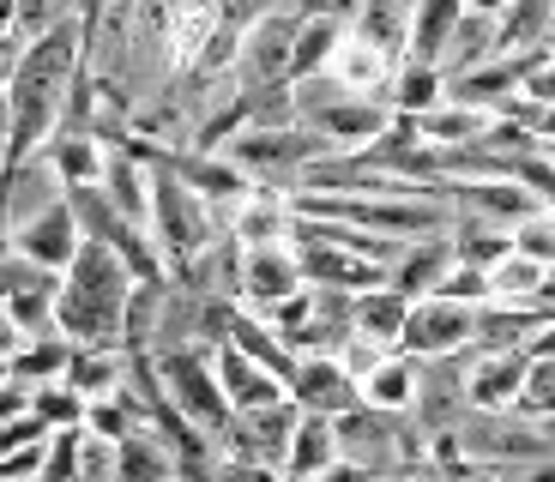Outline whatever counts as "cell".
I'll list each match as a JSON object with an SVG mask.
<instances>
[{
  "label": "cell",
  "mask_w": 555,
  "mask_h": 482,
  "mask_svg": "<svg viewBox=\"0 0 555 482\" xmlns=\"http://www.w3.org/2000/svg\"><path fill=\"white\" fill-rule=\"evenodd\" d=\"M61 25H73V0H13V30L25 42L49 37Z\"/></svg>",
  "instance_id": "28"
},
{
  "label": "cell",
  "mask_w": 555,
  "mask_h": 482,
  "mask_svg": "<svg viewBox=\"0 0 555 482\" xmlns=\"http://www.w3.org/2000/svg\"><path fill=\"white\" fill-rule=\"evenodd\" d=\"M91 13H98V0H85V30H91Z\"/></svg>",
  "instance_id": "38"
},
{
  "label": "cell",
  "mask_w": 555,
  "mask_h": 482,
  "mask_svg": "<svg viewBox=\"0 0 555 482\" xmlns=\"http://www.w3.org/2000/svg\"><path fill=\"white\" fill-rule=\"evenodd\" d=\"M333 79L345 84L350 96H369L380 79H387V55H380L375 42L345 37V49H338V61H333Z\"/></svg>",
  "instance_id": "25"
},
{
  "label": "cell",
  "mask_w": 555,
  "mask_h": 482,
  "mask_svg": "<svg viewBox=\"0 0 555 482\" xmlns=\"http://www.w3.org/2000/svg\"><path fill=\"white\" fill-rule=\"evenodd\" d=\"M211 482H291L284 470H266V465H242V458H218V477Z\"/></svg>",
  "instance_id": "33"
},
{
  "label": "cell",
  "mask_w": 555,
  "mask_h": 482,
  "mask_svg": "<svg viewBox=\"0 0 555 482\" xmlns=\"http://www.w3.org/2000/svg\"><path fill=\"white\" fill-rule=\"evenodd\" d=\"M519 482H555V458H543V465H531Z\"/></svg>",
  "instance_id": "37"
},
{
  "label": "cell",
  "mask_w": 555,
  "mask_h": 482,
  "mask_svg": "<svg viewBox=\"0 0 555 482\" xmlns=\"http://www.w3.org/2000/svg\"><path fill=\"white\" fill-rule=\"evenodd\" d=\"M139 277L103 242H85L79 260L61 272L55 331L73 350H127V308H133Z\"/></svg>",
  "instance_id": "1"
},
{
  "label": "cell",
  "mask_w": 555,
  "mask_h": 482,
  "mask_svg": "<svg viewBox=\"0 0 555 482\" xmlns=\"http://www.w3.org/2000/svg\"><path fill=\"white\" fill-rule=\"evenodd\" d=\"M326 465H338V428H333V416H302L284 477H291V482H314Z\"/></svg>",
  "instance_id": "21"
},
{
  "label": "cell",
  "mask_w": 555,
  "mask_h": 482,
  "mask_svg": "<svg viewBox=\"0 0 555 482\" xmlns=\"http://www.w3.org/2000/svg\"><path fill=\"white\" fill-rule=\"evenodd\" d=\"M338 49H345V25L326 13L302 18V30H296V61H291V84H308L320 67H333Z\"/></svg>",
  "instance_id": "20"
},
{
  "label": "cell",
  "mask_w": 555,
  "mask_h": 482,
  "mask_svg": "<svg viewBox=\"0 0 555 482\" xmlns=\"http://www.w3.org/2000/svg\"><path fill=\"white\" fill-rule=\"evenodd\" d=\"M67 368H73V344L67 338H30L25 350H18V362L7 374H13L18 386H30V392H37V386H55V380H67Z\"/></svg>",
  "instance_id": "23"
},
{
  "label": "cell",
  "mask_w": 555,
  "mask_h": 482,
  "mask_svg": "<svg viewBox=\"0 0 555 482\" xmlns=\"http://www.w3.org/2000/svg\"><path fill=\"white\" fill-rule=\"evenodd\" d=\"M30 338H25V326H18L13 314H7V308H0V368H13L18 362V350H25Z\"/></svg>",
  "instance_id": "34"
},
{
  "label": "cell",
  "mask_w": 555,
  "mask_h": 482,
  "mask_svg": "<svg viewBox=\"0 0 555 482\" xmlns=\"http://www.w3.org/2000/svg\"><path fill=\"white\" fill-rule=\"evenodd\" d=\"M291 404L302 416H350L362 404V386L350 380V368L338 356H296V368H291Z\"/></svg>",
  "instance_id": "8"
},
{
  "label": "cell",
  "mask_w": 555,
  "mask_h": 482,
  "mask_svg": "<svg viewBox=\"0 0 555 482\" xmlns=\"http://www.w3.org/2000/svg\"><path fill=\"white\" fill-rule=\"evenodd\" d=\"M514 253H526L531 265H550V272H555V211L550 206L514 230Z\"/></svg>",
  "instance_id": "30"
},
{
  "label": "cell",
  "mask_w": 555,
  "mask_h": 482,
  "mask_svg": "<svg viewBox=\"0 0 555 482\" xmlns=\"http://www.w3.org/2000/svg\"><path fill=\"white\" fill-rule=\"evenodd\" d=\"M127 368H133L127 350H73L67 386L79 392L85 404H98V399H115V392L127 386Z\"/></svg>",
  "instance_id": "16"
},
{
  "label": "cell",
  "mask_w": 555,
  "mask_h": 482,
  "mask_svg": "<svg viewBox=\"0 0 555 482\" xmlns=\"http://www.w3.org/2000/svg\"><path fill=\"white\" fill-rule=\"evenodd\" d=\"M514 253V230L501 223H483V218H459L453 223V260L459 265H477V272H495L501 260Z\"/></svg>",
  "instance_id": "22"
},
{
  "label": "cell",
  "mask_w": 555,
  "mask_h": 482,
  "mask_svg": "<svg viewBox=\"0 0 555 482\" xmlns=\"http://www.w3.org/2000/svg\"><path fill=\"white\" fill-rule=\"evenodd\" d=\"M465 6H472V13H483V18H501L514 0H465Z\"/></svg>",
  "instance_id": "36"
},
{
  "label": "cell",
  "mask_w": 555,
  "mask_h": 482,
  "mask_svg": "<svg viewBox=\"0 0 555 482\" xmlns=\"http://www.w3.org/2000/svg\"><path fill=\"white\" fill-rule=\"evenodd\" d=\"M519 416H531V422H555V356L531 362L526 392H519Z\"/></svg>",
  "instance_id": "29"
},
{
  "label": "cell",
  "mask_w": 555,
  "mask_h": 482,
  "mask_svg": "<svg viewBox=\"0 0 555 482\" xmlns=\"http://www.w3.org/2000/svg\"><path fill=\"white\" fill-rule=\"evenodd\" d=\"M30 416H37L49 434H61V428H85V399L73 392L67 380H55V386H37L30 392Z\"/></svg>",
  "instance_id": "27"
},
{
  "label": "cell",
  "mask_w": 555,
  "mask_h": 482,
  "mask_svg": "<svg viewBox=\"0 0 555 482\" xmlns=\"http://www.w3.org/2000/svg\"><path fill=\"white\" fill-rule=\"evenodd\" d=\"M447 103V73L441 67H411L404 61L399 79H392V115H404V121H416V115H429Z\"/></svg>",
  "instance_id": "24"
},
{
  "label": "cell",
  "mask_w": 555,
  "mask_h": 482,
  "mask_svg": "<svg viewBox=\"0 0 555 482\" xmlns=\"http://www.w3.org/2000/svg\"><path fill=\"white\" fill-rule=\"evenodd\" d=\"M453 230L441 235H423V242H411L404 248V260L392 265V289L399 296H411V302H423V296H441L447 272H453Z\"/></svg>",
  "instance_id": "14"
},
{
  "label": "cell",
  "mask_w": 555,
  "mask_h": 482,
  "mask_svg": "<svg viewBox=\"0 0 555 482\" xmlns=\"http://www.w3.org/2000/svg\"><path fill=\"white\" fill-rule=\"evenodd\" d=\"M404 320H411V296H399L392 284L357 296V338H369V344L399 350L404 344Z\"/></svg>",
  "instance_id": "15"
},
{
  "label": "cell",
  "mask_w": 555,
  "mask_h": 482,
  "mask_svg": "<svg viewBox=\"0 0 555 482\" xmlns=\"http://www.w3.org/2000/svg\"><path fill=\"white\" fill-rule=\"evenodd\" d=\"M176 482H181V477H176Z\"/></svg>",
  "instance_id": "40"
},
{
  "label": "cell",
  "mask_w": 555,
  "mask_h": 482,
  "mask_svg": "<svg viewBox=\"0 0 555 482\" xmlns=\"http://www.w3.org/2000/svg\"><path fill=\"white\" fill-rule=\"evenodd\" d=\"M465 13H472L465 0H416L411 30H404V61L411 67H441L459 25H465Z\"/></svg>",
  "instance_id": "12"
},
{
  "label": "cell",
  "mask_w": 555,
  "mask_h": 482,
  "mask_svg": "<svg viewBox=\"0 0 555 482\" xmlns=\"http://www.w3.org/2000/svg\"><path fill=\"white\" fill-rule=\"evenodd\" d=\"M477 344V308L447 302V296H423L411 302V320H404V356L416 362H441V356H465Z\"/></svg>",
  "instance_id": "4"
},
{
  "label": "cell",
  "mask_w": 555,
  "mask_h": 482,
  "mask_svg": "<svg viewBox=\"0 0 555 482\" xmlns=\"http://www.w3.org/2000/svg\"><path fill=\"white\" fill-rule=\"evenodd\" d=\"M157 362V380H164L169 404H176L199 434L218 441L223 428L236 422L230 399H223V380H218V350H199V344H169V350H152Z\"/></svg>",
  "instance_id": "2"
},
{
  "label": "cell",
  "mask_w": 555,
  "mask_h": 482,
  "mask_svg": "<svg viewBox=\"0 0 555 482\" xmlns=\"http://www.w3.org/2000/svg\"><path fill=\"white\" fill-rule=\"evenodd\" d=\"M543 277H550V265H531L526 253H507V260L489 272V289H495V302H507V308H531Z\"/></svg>",
  "instance_id": "26"
},
{
  "label": "cell",
  "mask_w": 555,
  "mask_h": 482,
  "mask_svg": "<svg viewBox=\"0 0 555 482\" xmlns=\"http://www.w3.org/2000/svg\"><path fill=\"white\" fill-rule=\"evenodd\" d=\"M25 49H30V42H25V37H18V30H13V25L0 30V96L13 91V79H18V61H25Z\"/></svg>",
  "instance_id": "32"
},
{
  "label": "cell",
  "mask_w": 555,
  "mask_h": 482,
  "mask_svg": "<svg viewBox=\"0 0 555 482\" xmlns=\"http://www.w3.org/2000/svg\"><path fill=\"white\" fill-rule=\"evenodd\" d=\"M526 374H531L526 350H472V368H465V399H472V411H483V416L519 411Z\"/></svg>",
  "instance_id": "9"
},
{
  "label": "cell",
  "mask_w": 555,
  "mask_h": 482,
  "mask_svg": "<svg viewBox=\"0 0 555 482\" xmlns=\"http://www.w3.org/2000/svg\"><path fill=\"white\" fill-rule=\"evenodd\" d=\"M296 428H302V411L291 399L272 404V411H248L218 434V453L223 458H242V465H266V470H284L291 465V446H296Z\"/></svg>",
  "instance_id": "5"
},
{
  "label": "cell",
  "mask_w": 555,
  "mask_h": 482,
  "mask_svg": "<svg viewBox=\"0 0 555 482\" xmlns=\"http://www.w3.org/2000/svg\"><path fill=\"white\" fill-rule=\"evenodd\" d=\"M181 465H176V446L157 434L152 422L133 428L121 441V482H176Z\"/></svg>",
  "instance_id": "19"
},
{
  "label": "cell",
  "mask_w": 555,
  "mask_h": 482,
  "mask_svg": "<svg viewBox=\"0 0 555 482\" xmlns=\"http://www.w3.org/2000/svg\"><path fill=\"white\" fill-rule=\"evenodd\" d=\"M314 482H375V477H369L362 465H350V458H338V465H326Z\"/></svg>",
  "instance_id": "35"
},
{
  "label": "cell",
  "mask_w": 555,
  "mask_h": 482,
  "mask_svg": "<svg viewBox=\"0 0 555 482\" xmlns=\"http://www.w3.org/2000/svg\"><path fill=\"white\" fill-rule=\"evenodd\" d=\"M447 302H465V308H489L495 302V289H489V272H477V265H453L441 284Z\"/></svg>",
  "instance_id": "31"
},
{
  "label": "cell",
  "mask_w": 555,
  "mask_h": 482,
  "mask_svg": "<svg viewBox=\"0 0 555 482\" xmlns=\"http://www.w3.org/2000/svg\"><path fill=\"white\" fill-rule=\"evenodd\" d=\"M42 157L55 164L61 187H103V175H109V157L98 152V133H55V145Z\"/></svg>",
  "instance_id": "17"
},
{
  "label": "cell",
  "mask_w": 555,
  "mask_h": 482,
  "mask_svg": "<svg viewBox=\"0 0 555 482\" xmlns=\"http://www.w3.org/2000/svg\"><path fill=\"white\" fill-rule=\"evenodd\" d=\"M362 404L387 416H411L416 411V356H387L369 380H362Z\"/></svg>",
  "instance_id": "18"
},
{
  "label": "cell",
  "mask_w": 555,
  "mask_h": 482,
  "mask_svg": "<svg viewBox=\"0 0 555 482\" xmlns=\"http://www.w3.org/2000/svg\"><path fill=\"white\" fill-rule=\"evenodd\" d=\"M79 248H85V235H79V218H73L67 193L49 199V206H37V211H25V218L13 223V253H18V260H30L37 272H55L61 277L73 260H79Z\"/></svg>",
  "instance_id": "6"
},
{
  "label": "cell",
  "mask_w": 555,
  "mask_h": 482,
  "mask_svg": "<svg viewBox=\"0 0 555 482\" xmlns=\"http://www.w3.org/2000/svg\"><path fill=\"white\" fill-rule=\"evenodd\" d=\"M447 199L459 206V218H483V223H501V230H519L526 218L543 211V199L526 181H459Z\"/></svg>",
  "instance_id": "11"
},
{
  "label": "cell",
  "mask_w": 555,
  "mask_h": 482,
  "mask_svg": "<svg viewBox=\"0 0 555 482\" xmlns=\"http://www.w3.org/2000/svg\"><path fill=\"white\" fill-rule=\"evenodd\" d=\"M218 380H223V399H230V411H236V416L272 411V404L291 399V386L278 380L272 368H260L254 356H242V350H230V344L218 350Z\"/></svg>",
  "instance_id": "13"
},
{
  "label": "cell",
  "mask_w": 555,
  "mask_h": 482,
  "mask_svg": "<svg viewBox=\"0 0 555 482\" xmlns=\"http://www.w3.org/2000/svg\"><path fill=\"white\" fill-rule=\"evenodd\" d=\"M308 277L296 248H242V272H236V302L248 314H272L284 308L291 296H302Z\"/></svg>",
  "instance_id": "7"
},
{
  "label": "cell",
  "mask_w": 555,
  "mask_h": 482,
  "mask_svg": "<svg viewBox=\"0 0 555 482\" xmlns=\"http://www.w3.org/2000/svg\"><path fill=\"white\" fill-rule=\"evenodd\" d=\"M296 30L302 18H260V25L242 37V84L248 91H272V84H291V61H296Z\"/></svg>",
  "instance_id": "10"
},
{
  "label": "cell",
  "mask_w": 555,
  "mask_h": 482,
  "mask_svg": "<svg viewBox=\"0 0 555 482\" xmlns=\"http://www.w3.org/2000/svg\"><path fill=\"white\" fill-rule=\"evenodd\" d=\"M550 211H555V199H550Z\"/></svg>",
  "instance_id": "39"
},
{
  "label": "cell",
  "mask_w": 555,
  "mask_h": 482,
  "mask_svg": "<svg viewBox=\"0 0 555 482\" xmlns=\"http://www.w3.org/2000/svg\"><path fill=\"white\" fill-rule=\"evenodd\" d=\"M152 242L164 248V260L176 265V272H188L194 260H206V253L218 248V242H211L206 199H199L194 187H181L169 169H152Z\"/></svg>",
  "instance_id": "3"
}]
</instances>
